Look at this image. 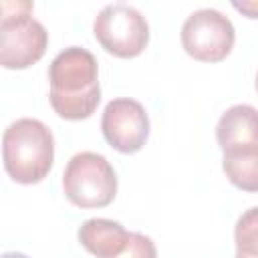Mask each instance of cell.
I'll return each mask as SVG.
<instances>
[{
  "label": "cell",
  "mask_w": 258,
  "mask_h": 258,
  "mask_svg": "<svg viewBox=\"0 0 258 258\" xmlns=\"http://www.w3.org/2000/svg\"><path fill=\"white\" fill-rule=\"evenodd\" d=\"M97 58L83 46L60 50L48 67L50 107L69 121H81L95 113L101 103Z\"/></svg>",
  "instance_id": "obj_1"
},
{
  "label": "cell",
  "mask_w": 258,
  "mask_h": 258,
  "mask_svg": "<svg viewBox=\"0 0 258 258\" xmlns=\"http://www.w3.org/2000/svg\"><path fill=\"white\" fill-rule=\"evenodd\" d=\"M2 159L6 173L16 183L42 181L54 161V137L50 129L30 117L10 123L2 137Z\"/></svg>",
  "instance_id": "obj_2"
},
{
  "label": "cell",
  "mask_w": 258,
  "mask_h": 258,
  "mask_svg": "<svg viewBox=\"0 0 258 258\" xmlns=\"http://www.w3.org/2000/svg\"><path fill=\"white\" fill-rule=\"evenodd\" d=\"M0 10V64L4 69H28L46 52L48 32L32 18L30 2H2Z\"/></svg>",
  "instance_id": "obj_3"
},
{
  "label": "cell",
  "mask_w": 258,
  "mask_h": 258,
  "mask_svg": "<svg viewBox=\"0 0 258 258\" xmlns=\"http://www.w3.org/2000/svg\"><path fill=\"white\" fill-rule=\"evenodd\" d=\"M62 189L77 208H105L117 196V175L107 157L95 151H81L64 167Z\"/></svg>",
  "instance_id": "obj_4"
},
{
  "label": "cell",
  "mask_w": 258,
  "mask_h": 258,
  "mask_svg": "<svg viewBox=\"0 0 258 258\" xmlns=\"http://www.w3.org/2000/svg\"><path fill=\"white\" fill-rule=\"evenodd\" d=\"M93 34L109 54L133 58L149 42V24L135 6L115 2L99 10L93 22Z\"/></svg>",
  "instance_id": "obj_5"
},
{
  "label": "cell",
  "mask_w": 258,
  "mask_h": 258,
  "mask_svg": "<svg viewBox=\"0 0 258 258\" xmlns=\"http://www.w3.org/2000/svg\"><path fill=\"white\" fill-rule=\"evenodd\" d=\"M236 40L234 24L216 8H200L191 12L181 26L183 50L202 62L224 60Z\"/></svg>",
  "instance_id": "obj_6"
},
{
  "label": "cell",
  "mask_w": 258,
  "mask_h": 258,
  "mask_svg": "<svg viewBox=\"0 0 258 258\" xmlns=\"http://www.w3.org/2000/svg\"><path fill=\"white\" fill-rule=\"evenodd\" d=\"M101 131L113 149L121 153H137L149 137V115L135 99H113L105 105Z\"/></svg>",
  "instance_id": "obj_7"
},
{
  "label": "cell",
  "mask_w": 258,
  "mask_h": 258,
  "mask_svg": "<svg viewBox=\"0 0 258 258\" xmlns=\"http://www.w3.org/2000/svg\"><path fill=\"white\" fill-rule=\"evenodd\" d=\"M216 141L224 153L258 147V109L252 105L226 109L216 125Z\"/></svg>",
  "instance_id": "obj_8"
},
{
  "label": "cell",
  "mask_w": 258,
  "mask_h": 258,
  "mask_svg": "<svg viewBox=\"0 0 258 258\" xmlns=\"http://www.w3.org/2000/svg\"><path fill=\"white\" fill-rule=\"evenodd\" d=\"M129 236L131 232H127L119 222L107 218H89L79 228V242L97 258L119 256L125 250Z\"/></svg>",
  "instance_id": "obj_9"
},
{
  "label": "cell",
  "mask_w": 258,
  "mask_h": 258,
  "mask_svg": "<svg viewBox=\"0 0 258 258\" xmlns=\"http://www.w3.org/2000/svg\"><path fill=\"white\" fill-rule=\"evenodd\" d=\"M222 169L232 185L242 191H258V147L226 151Z\"/></svg>",
  "instance_id": "obj_10"
},
{
  "label": "cell",
  "mask_w": 258,
  "mask_h": 258,
  "mask_svg": "<svg viewBox=\"0 0 258 258\" xmlns=\"http://www.w3.org/2000/svg\"><path fill=\"white\" fill-rule=\"evenodd\" d=\"M236 252L258 256V206L246 210L234 228Z\"/></svg>",
  "instance_id": "obj_11"
},
{
  "label": "cell",
  "mask_w": 258,
  "mask_h": 258,
  "mask_svg": "<svg viewBox=\"0 0 258 258\" xmlns=\"http://www.w3.org/2000/svg\"><path fill=\"white\" fill-rule=\"evenodd\" d=\"M115 258H157V248L149 236L141 232H131L125 250Z\"/></svg>",
  "instance_id": "obj_12"
},
{
  "label": "cell",
  "mask_w": 258,
  "mask_h": 258,
  "mask_svg": "<svg viewBox=\"0 0 258 258\" xmlns=\"http://www.w3.org/2000/svg\"><path fill=\"white\" fill-rule=\"evenodd\" d=\"M236 10L246 14L248 18H258V2L256 0H246V2H232Z\"/></svg>",
  "instance_id": "obj_13"
},
{
  "label": "cell",
  "mask_w": 258,
  "mask_h": 258,
  "mask_svg": "<svg viewBox=\"0 0 258 258\" xmlns=\"http://www.w3.org/2000/svg\"><path fill=\"white\" fill-rule=\"evenodd\" d=\"M2 258H28V256L22 254V252H4Z\"/></svg>",
  "instance_id": "obj_14"
},
{
  "label": "cell",
  "mask_w": 258,
  "mask_h": 258,
  "mask_svg": "<svg viewBox=\"0 0 258 258\" xmlns=\"http://www.w3.org/2000/svg\"><path fill=\"white\" fill-rule=\"evenodd\" d=\"M236 258H258V256H250V254H242V252H236Z\"/></svg>",
  "instance_id": "obj_15"
},
{
  "label": "cell",
  "mask_w": 258,
  "mask_h": 258,
  "mask_svg": "<svg viewBox=\"0 0 258 258\" xmlns=\"http://www.w3.org/2000/svg\"><path fill=\"white\" fill-rule=\"evenodd\" d=\"M256 91H258V73H256Z\"/></svg>",
  "instance_id": "obj_16"
}]
</instances>
